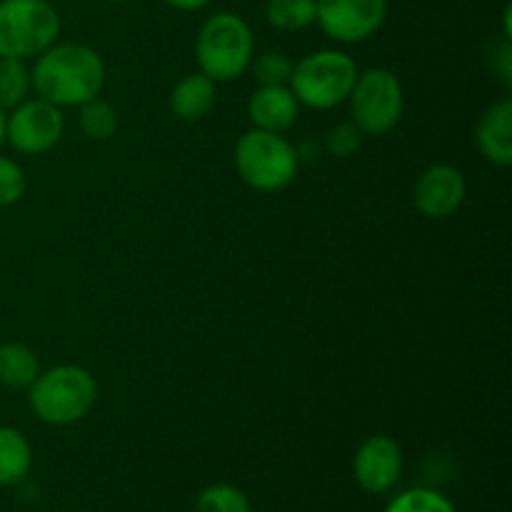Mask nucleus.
Instances as JSON below:
<instances>
[{
  "mask_svg": "<svg viewBox=\"0 0 512 512\" xmlns=\"http://www.w3.org/2000/svg\"><path fill=\"white\" fill-rule=\"evenodd\" d=\"M325 145H328V150L335 158H350L363 145V130L353 120H345V123H338L330 130L328 138H325Z\"/></svg>",
  "mask_w": 512,
  "mask_h": 512,
  "instance_id": "obj_24",
  "label": "nucleus"
},
{
  "mask_svg": "<svg viewBox=\"0 0 512 512\" xmlns=\"http://www.w3.org/2000/svg\"><path fill=\"white\" fill-rule=\"evenodd\" d=\"M300 103L288 85H260L248 103V115L258 130L285 133L298 120Z\"/></svg>",
  "mask_w": 512,
  "mask_h": 512,
  "instance_id": "obj_12",
  "label": "nucleus"
},
{
  "mask_svg": "<svg viewBox=\"0 0 512 512\" xmlns=\"http://www.w3.org/2000/svg\"><path fill=\"white\" fill-rule=\"evenodd\" d=\"M265 18L283 33H298L315 23V0H268Z\"/></svg>",
  "mask_w": 512,
  "mask_h": 512,
  "instance_id": "obj_17",
  "label": "nucleus"
},
{
  "mask_svg": "<svg viewBox=\"0 0 512 512\" xmlns=\"http://www.w3.org/2000/svg\"><path fill=\"white\" fill-rule=\"evenodd\" d=\"M465 190H468L465 175L455 165H430L428 170H423L418 183H415V208L425 218H448V215H453L463 205Z\"/></svg>",
  "mask_w": 512,
  "mask_h": 512,
  "instance_id": "obj_11",
  "label": "nucleus"
},
{
  "mask_svg": "<svg viewBox=\"0 0 512 512\" xmlns=\"http://www.w3.org/2000/svg\"><path fill=\"white\" fill-rule=\"evenodd\" d=\"M385 512H458L443 493L430 488H413L393 498Z\"/></svg>",
  "mask_w": 512,
  "mask_h": 512,
  "instance_id": "obj_21",
  "label": "nucleus"
},
{
  "mask_svg": "<svg viewBox=\"0 0 512 512\" xmlns=\"http://www.w3.org/2000/svg\"><path fill=\"white\" fill-rule=\"evenodd\" d=\"M353 123L363 135H385L400 123L405 108L403 85L388 68H370L358 73L348 95Z\"/></svg>",
  "mask_w": 512,
  "mask_h": 512,
  "instance_id": "obj_7",
  "label": "nucleus"
},
{
  "mask_svg": "<svg viewBox=\"0 0 512 512\" xmlns=\"http://www.w3.org/2000/svg\"><path fill=\"white\" fill-rule=\"evenodd\" d=\"M40 375L38 355L25 343L0 345V385L10 390H28Z\"/></svg>",
  "mask_w": 512,
  "mask_h": 512,
  "instance_id": "obj_15",
  "label": "nucleus"
},
{
  "mask_svg": "<svg viewBox=\"0 0 512 512\" xmlns=\"http://www.w3.org/2000/svg\"><path fill=\"white\" fill-rule=\"evenodd\" d=\"M33 413L48 425H73L93 410L98 400L95 378L80 365H58L40 373L28 388Z\"/></svg>",
  "mask_w": 512,
  "mask_h": 512,
  "instance_id": "obj_2",
  "label": "nucleus"
},
{
  "mask_svg": "<svg viewBox=\"0 0 512 512\" xmlns=\"http://www.w3.org/2000/svg\"><path fill=\"white\" fill-rule=\"evenodd\" d=\"M253 30L240 15L215 13L200 28L195 40L200 73L213 83H228L240 78L253 63Z\"/></svg>",
  "mask_w": 512,
  "mask_h": 512,
  "instance_id": "obj_3",
  "label": "nucleus"
},
{
  "mask_svg": "<svg viewBox=\"0 0 512 512\" xmlns=\"http://www.w3.org/2000/svg\"><path fill=\"white\" fill-rule=\"evenodd\" d=\"M298 150L280 133L248 130L235 145V168L245 185L260 193L285 190L298 175Z\"/></svg>",
  "mask_w": 512,
  "mask_h": 512,
  "instance_id": "obj_4",
  "label": "nucleus"
},
{
  "mask_svg": "<svg viewBox=\"0 0 512 512\" xmlns=\"http://www.w3.org/2000/svg\"><path fill=\"white\" fill-rule=\"evenodd\" d=\"M30 90H33V78L25 60L0 58V108L13 110L15 105L28 100Z\"/></svg>",
  "mask_w": 512,
  "mask_h": 512,
  "instance_id": "obj_18",
  "label": "nucleus"
},
{
  "mask_svg": "<svg viewBox=\"0 0 512 512\" xmlns=\"http://www.w3.org/2000/svg\"><path fill=\"white\" fill-rule=\"evenodd\" d=\"M195 512H253L248 495L230 483H218L198 495Z\"/></svg>",
  "mask_w": 512,
  "mask_h": 512,
  "instance_id": "obj_20",
  "label": "nucleus"
},
{
  "mask_svg": "<svg viewBox=\"0 0 512 512\" xmlns=\"http://www.w3.org/2000/svg\"><path fill=\"white\" fill-rule=\"evenodd\" d=\"M65 120L58 105L43 98L23 100L5 115V140L23 155H43L63 138Z\"/></svg>",
  "mask_w": 512,
  "mask_h": 512,
  "instance_id": "obj_8",
  "label": "nucleus"
},
{
  "mask_svg": "<svg viewBox=\"0 0 512 512\" xmlns=\"http://www.w3.org/2000/svg\"><path fill=\"white\" fill-rule=\"evenodd\" d=\"M475 138H478L480 153L485 155V160H490L493 165L500 168H508L512 163V100L503 98L498 103L490 105L488 110L480 118L478 130H475Z\"/></svg>",
  "mask_w": 512,
  "mask_h": 512,
  "instance_id": "obj_13",
  "label": "nucleus"
},
{
  "mask_svg": "<svg viewBox=\"0 0 512 512\" xmlns=\"http://www.w3.org/2000/svg\"><path fill=\"white\" fill-rule=\"evenodd\" d=\"M5 140V110L0 108V145H3Z\"/></svg>",
  "mask_w": 512,
  "mask_h": 512,
  "instance_id": "obj_26",
  "label": "nucleus"
},
{
  "mask_svg": "<svg viewBox=\"0 0 512 512\" xmlns=\"http://www.w3.org/2000/svg\"><path fill=\"white\" fill-rule=\"evenodd\" d=\"M358 78V65L340 50H318L293 65L288 88L300 105L313 110H330L348 100Z\"/></svg>",
  "mask_w": 512,
  "mask_h": 512,
  "instance_id": "obj_5",
  "label": "nucleus"
},
{
  "mask_svg": "<svg viewBox=\"0 0 512 512\" xmlns=\"http://www.w3.org/2000/svg\"><path fill=\"white\" fill-rule=\"evenodd\" d=\"M33 468V448L20 430L0 425V485H15Z\"/></svg>",
  "mask_w": 512,
  "mask_h": 512,
  "instance_id": "obj_16",
  "label": "nucleus"
},
{
  "mask_svg": "<svg viewBox=\"0 0 512 512\" xmlns=\"http://www.w3.org/2000/svg\"><path fill=\"white\" fill-rule=\"evenodd\" d=\"M33 90L58 108H80L98 98L105 83V65L93 48L83 43L50 45L35 58Z\"/></svg>",
  "mask_w": 512,
  "mask_h": 512,
  "instance_id": "obj_1",
  "label": "nucleus"
},
{
  "mask_svg": "<svg viewBox=\"0 0 512 512\" xmlns=\"http://www.w3.org/2000/svg\"><path fill=\"white\" fill-rule=\"evenodd\" d=\"M58 33L60 15L48 0H0V58H38Z\"/></svg>",
  "mask_w": 512,
  "mask_h": 512,
  "instance_id": "obj_6",
  "label": "nucleus"
},
{
  "mask_svg": "<svg viewBox=\"0 0 512 512\" xmlns=\"http://www.w3.org/2000/svg\"><path fill=\"white\" fill-rule=\"evenodd\" d=\"M388 0H315V23L338 43H363L383 25Z\"/></svg>",
  "mask_w": 512,
  "mask_h": 512,
  "instance_id": "obj_9",
  "label": "nucleus"
},
{
  "mask_svg": "<svg viewBox=\"0 0 512 512\" xmlns=\"http://www.w3.org/2000/svg\"><path fill=\"white\" fill-rule=\"evenodd\" d=\"M78 123L85 138L108 140L113 138V133L118 130V113H115V108L110 103L93 98L88 100V103L80 105Z\"/></svg>",
  "mask_w": 512,
  "mask_h": 512,
  "instance_id": "obj_19",
  "label": "nucleus"
},
{
  "mask_svg": "<svg viewBox=\"0 0 512 512\" xmlns=\"http://www.w3.org/2000/svg\"><path fill=\"white\" fill-rule=\"evenodd\" d=\"M253 75L260 85H288L293 63L283 53H263L253 60Z\"/></svg>",
  "mask_w": 512,
  "mask_h": 512,
  "instance_id": "obj_22",
  "label": "nucleus"
},
{
  "mask_svg": "<svg viewBox=\"0 0 512 512\" xmlns=\"http://www.w3.org/2000/svg\"><path fill=\"white\" fill-rule=\"evenodd\" d=\"M28 180H25L23 168L15 160L0 155V208L15 205L25 195Z\"/></svg>",
  "mask_w": 512,
  "mask_h": 512,
  "instance_id": "obj_23",
  "label": "nucleus"
},
{
  "mask_svg": "<svg viewBox=\"0 0 512 512\" xmlns=\"http://www.w3.org/2000/svg\"><path fill=\"white\" fill-rule=\"evenodd\" d=\"M163 3H168L170 8H175V10H200V8H205L210 0H163Z\"/></svg>",
  "mask_w": 512,
  "mask_h": 512,
  "instance_id": "obj_25",
  "label": "nucleus"
},
{
  "mask_svg": "<svg viewBox=\"0 0 512 512\" xmlns=\"http://www.w3.org/2000/svg\"><path fill=\"white\" fill-rule=\"evenodd\" d=\"M113 3H128V0H113Z\"/></svg>",
  "mask_w": 512,
  "mask_h": 512,
  "instance_id": "obj_27",
  "label": "nucleus"
},
{
  "mask_svg": "<svg viewBox=\"0 0 512 512\" xmlns=\"http://www.w3.org/2000/svg\"><path fill=\"white\" fill-rule=\"evenodd\" d=\"M403 475V450L390 435H370L353 458V478L365 493L383 495Z\"/></svg>",
  "mask_w": 512,
  "mask_h": 512,
  "instance_id": "obj_10",
  "label": "nucleus"
},
{
  "mask_svg": "<svg viewBox=\"0 0 512 512\" xmlns=\"http://www.w3.org/2000/svg\"><path fill=\"white\" fill-rule=\"evenodd\" d=\"M170 110L178 120L198 123L213 110L215 105V83L203 73H190L173 85L168 98Z\"/></svg>",
  "mask_w": 512,
  "mask_h": 512,
  "instance_id": "obj_14",
  "label": "nucleus"
}]
</instances>
